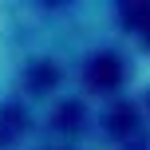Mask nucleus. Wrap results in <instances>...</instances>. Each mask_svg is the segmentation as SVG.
<instances>
[{"mask_svg":"<svg viewBox=\"0 0 150 150\" xmlns=\"http://www.w3.org/2000/svg\"><path fill=\"white\" fill-rule=\"evenodd\" d=\"M20 130H24V111H16V107H0V142H12Z\"/></svg>","mask_w":150,"mask_h":150,"instance_id":"f03ea898","label":"nucleus"},{"mask_svg":"<svg viewBox=\"0 0 150 150\" xmlns=\"http://www.w3.org/2000/svg\"><path fill=\"white\" fill-rule=\"evenodd\" d=\"M55 127H79V103H63L59 107V115H55Z\"/></svg>","mask_w":150,"mask_h":150,"instance_id":"20e7f679","label":"nucleus"},{"mask_svg":"<svg viewBox=\"0 0 150 150\" xmlns=\"http://www.w3.org/2000/svg\"><path fill=\"white\" fill-rule=\"evenodd\" d=\"M52 83H55V67L52 63H36V67L28 71V87L32 91H47Z\"/></svg>","mask_w":150,"mask_h":150,"instance_id":"7ed1b4c3","label":"nucleus"},{"mask_svg":"<svg viewBox=\"0 0 150 150\" xmlns=\"http://www.w3.org/2000/svg\"><path fill=\"white\" fill-rule=\"evenodd\" d=\"M119 75H122V67H119V59H115V55H95V59L87 63V83L95 91H107V87H115V83H119Z\"/></svg>","mask_w":150,"mask_h":150,"instance_id":"f257e3e1","label":"nucleus"}]
</instances>
